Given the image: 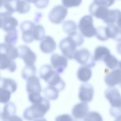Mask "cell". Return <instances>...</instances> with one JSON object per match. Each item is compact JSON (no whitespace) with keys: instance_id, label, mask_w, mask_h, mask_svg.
<instances>
[{"instance_id":"cell-1","label":"cell","mask_w":121,"mask_h":121,"mask_svg":"<svg viewBox=\"0 0 121 121\" xmlns=\"http://www.w3.org/2000/svg\"><path fill=\"white\" fill-rule=\"evenodd\" d=\"M84 41L82 35L77 32L62 39L60 42L59 48L63 56L68 59L71 60L74 59L77 47L81 46Z\"/></svg>"},{"instance_id":"cell-2","label":"cell","mask_w":121,"mask_h":121,"mask_svg":"<svg viewBox=\"0 0 121 121\" xmlns=\"http://www.w3.org/2000/svg\"><path fill=\"white\" fill-rule=\"evenodd\" d=\"M50 108V104L49 100L43 97L40 101L32 104L24 110L23 118L28 121L42 118Z\"/></svg>"},{"instance_id":"cell-3","label":"cell","mask_w":121,"mask_h":121,"mask_svg":"<svg viewBox=\"0 0 121 121\" xmlns=\"http://www.w3.org/2000/svg\"><path fill=\"white\" fill-rule=\"evenodd\" d=\"M104 96L111 104L109 112L116 117L121 114V95L115 87H109L104 92Z\"/></svg>"},{"instance_id":"cell-4","label":"cell","mask_w":121,"mask_h":121,"mask_svg":"<svg viewBox=\"0 0 121 121\" xmlns=\"http://www.w3.org/2000/svg\"><path fill=\"white\" fill-rule=\"evenodd\" d=\"M78 28L82 36L86 38H91L95 36L96 34V28L94 26L91 15L82 17L78 22Z\"/></svg>"},{"instance_id":"cell-5","label":"cell","mask_w":121,"mask_h":121,"mask_svg":"<svg viewBox=\"0 0 121 121\" xmlns=\"http://www.w3.org/2000/svg\"><path fill=\"white\" fill-rule=\"evenodd\" d=\"M2 7L11 14L15 12L19 14H26L31 9L30 4L25 0H11L1 5V8Z\"/></svg>"},{"instance_id":"cell-6","label":"cell","mask_w":121,"mask_h":121,"mask_svg":"<svg viewBox=\"0 0 121 121\" xmlns=\"http://www.w3.org/2000/svg\"><path fill=\"white\" fill-rule=\"evenodd\" d=\"M74 59L79 64L89 68L95 65V61L90 51L86 48H81L77 50L75 53Z\"/></svg>"},{"instance_id":"cell-7","label":"cell","mask_w":121,"mask_h":121,"mask_svg":"<svg viewBox=\"0 0 121 121\" xmlns=\"http://www.w3.org/2000/svg\"><path fill=\"white\" fill-rule=\"evenodd\" d=\"M0 28L4 31L9 32L16 30L18 26L17 20L12 14L5 11L0 14Z\"/></svg>"},{"instance_id":"cell-8","label":"cell","mask_w":121,"mask_h":121,"mask_svg":"<svg viewBox=\"0 0 121 121\" xmlns=\"http://www.w3.org/2000/svg\"><path fill=\"white\" fill-rule=\"evenodd\" d=\"M36 25L32 21L26 20L20 24L22 31V39L26 43H29L35 40V32Z\"/></svg>"},{"instance_id":"cell-9","label":"cell","mask_w":121,"mask_h":121,"mask_svg":"<svg viewBox=\"0 0 121 121\" xmlns=\"http://www.w3.org/2000/svg\"><path fill=\"white\" fill-rule=\"evenodd\" d=\"M68 14V9L63 5H59L54 6L48 15L49 20L55 24H60Z\"/></svg>"},{"instance_id":"cell-10","label":"cell","mask_w":121,"mask_h":121,"mask_svg":"<svg viewBox=\"0 0 121 121\" xmlns=\"http://www.w3.org/2000/svg\"><path fill=\"white\" fill-rule=\"evenodd\" d=\"M18 57L22 59L26 66L34 65L36 60L35 53L27 46L22 45L17 47Z\"/></svg>"},{"instance_id":"cell-11","label":"cell","mask_w":121,"mask_h":121,"mask_svg":"<svg viewBox=\"0 0 121 121\" xmlns=\"http://www.w3.org/2000/svg\"><path fill=\"white\" fill-rule=\"evenodd\" d=\"M89 112V107L86 103H79L72 108L71 114L73 121H84V119Z\"/></svg>"},{"instance_id":"cell-12","label":"cell","mask_w":121,"mask_h":121,"mask_svg":"<svg viewBox=\"0 0 121 121\" xmlns=\"http://www.w3.org/2000/svg\"><path fill=\"white\" fill-rule=\"evenodd\" d=\"M52 67L58 73H63L68 66V59L63 55L54 53L50 58Z\"/></svg>"},{"instance_id":"cell-13","label":"cell","mask_w":121,"mask_h":121,"mask_svg":"<svg viewBox=\"0 0 121 121\" xmlns=\"http://www.w3.org/2000/svg\"><path fill=\"white\" fill-rule=\"evenodd\" d=\"M94 89L92 86L87 83H84L80 86L78 96L82 102L89 103L92 101L94 97Z\"/></svg>"},{"instance_id":"cell-14","label":"cell","mask_w":121,"mask_h":121,"mask_svg":"<svg viewBox=\"0 0 121 121\" xmlns=\"http://www.w3.org/2000/svg\"><path fill=\"white\" fill-rule=\"evenodd\" d=\"M109 10L108 8L93 2L89 7V11L92 16L103 21L107 17Z\"/></svg>"},{"instance_id":"cell-15","label":"cell","mask_w":121,"mask_h":121,"mask_svg":"<svg viewBox=\"0 0 121 121\" xmlns=\"http://www.w3.org/2000/svg\"><path fill=\"white\" fill-rule=\"evenodd\" d=\"M105 84L109 87H114L121 83V69H115L107 74L104 78Z\"/></svg>"},{"instance_id":"cell-16","label":"cell","mask_w":121,"mask_h":121,"mask_svg":"<svg viewBox=\"0 0 121 121\" xmlns=\"http://www.w3.org/2000/svg\"><path fill=\"white\" fill-rule=\"evenodd\" d=\"M40 49L43 53H51L56 49V42L51 36H46L40 42Z\"/></svg>"},{"instance_id":"cell-17","label":"cell","mask_w":121,"mask_h":121,"mask_svg":"<svg viewBox=\"0 0 121 121\" xmlns=\"http://www.w3.org/2000/svg\"><path fill=\"white\" fill-rule=\"evenodd\" d=\"M0 54H3L14 60L18 57V52L17 48L14 45H9L5 43H1L0 46Z\"/></svg>"},{"instance_id":"cell-18","label":"cell","mask_w":121,"mask_h":121,"mask_svg":"<svg viewBox=\"0 0 121 121\" xmlns=\"http://www.w3.org/2000/svg\"><path fill=\"white\" fill-rule=\"evenodd\" d=\"M26 90L28 94L40 93L42 92V87L39 78L36 76H32L26 80Z\"/></svg>"},{"instance_id":"cell-19","label":"cell","mask_w":121,"mask_h":121,"mask_svg":"<svg viewBox=\"0 0 121 121\" xmlns=\"http://www.w3.org/2000/svg\"><path fill=\"white\" fill-rule=\"evenodd\" d=\"M16 107L15 104L11 102L6 104L4 106L0 114L1 121H8L12 116L16 115Z\"/></svg>"},{"instance_id":"cell-20","label":"cell","mask_w":121,"mask_h":121,"mask_svg":"<svg viewBox=\"0 0 121 121\" xmlns=\"http://www.w3.org/2000/svg\"><path fill=\"white\" fill-rule=\"evenodd\" d=\"M0 68L1 70L7 69L10 72H13L17 69V64L14 60L0 54Z\"/></svg>"},{"instance_id":"cell-21","label":"cell","mask_w":121,"mask_h":121,"mask_svg":"<svg viewBox=\"0 0 121 121\" xmlns=\"http://www.w3.org/2000/svg\"><path fill=\"white\" fill-rule=\"evenodd\" d=\"M105 31L108 39H112L117 41H121V28L117 25H107L105 26Z\"/></svg>"},{"instance_id":"cell-22","label":"cell","mask_w":121,"mask_h":121,"mask_svg":"<svg viewBox=\"0 0 121 121\" xmlns=\"http://www.w3.org/2000/svg\"><path fill=\"white\" fill-rule=\"evenodd\" d=\"M92 71L91 68L82 66L79 67L77 72V77L79 80L86 83L89 81L92 77Z\"/></svg>"},{"instance_id":"cell-23","label":"cell","mask_w":121,"mask_h":121,"mask_svg":"<svg viewBox=\"0 0 121 121\" xmlns=\"http://www.w3.org/2000/svg\"><path fill=\"white\" fill-rule=\"evenodd\" d=\"M111 54L110 50L104 46H97L94 52L93 59L95 61H104V59Z\"/></svg>"},{"instance_id":"cell-24","label":"cell","mask_w":121,"mask_h":121,"mask_svg":"<svg viewBox=\"0 0 121 121\" xmlns=\"http://www.w3.org/2000/svg\"><path fill=\"white\" fill-rule=\"evenodd\" d=\"M56 71L48 64H44L41 67L39 70L40 78L46 83L54 75Z\"/></svg>"},{"instance_id":"cell-25","label":"cell","mask_w":121,"mask_h":121,"mask_svg":"<svg viewBox=\"0 0 121 121\" xmlns=\"http://www.w3.org/2000/svg\"><path fill=\"white\" fill-rule=\"evenodd\" d=\"M17 83L14 79L10 78H1L0 88L6 89L13 93L17 90Z\"/></svg>"},{"instance_id":"cell-26","label":"cell","mask_w":121,"mask_h":121,"mask_svg":"<svg viewBox=\"0 0 121 121\" xmlns=\"http://www.w3.org/2000/svg\"><path fill=\"white\" fill-rule=\"evenodd\" d=\"M121 14V11L118 9H113L109 10L108 14L106 18L103 21L107 25H114Z\"/></svg>"},{"instance_id":"cell-27","label":"cell","mask_w":121,"mask_h":121,"mask_svg":"<svg viewBox=\"0 0 121 121\" xmlns=\"http://www.w3.org/2000/svg\"><path fill=\"white\" fill-rule=\"evenodd\" d=\"M59 91L55 87L48 85L43 90L45 97L50 100H55L59 96Z\"/></svg>"},{"instance_id":"cell-28","label":"cell","mask_w":121,"mask_h":121,"mask_svg":"<svg viewBox=\"0 0 121 121\" xmlns=\"http://www.w3.org/2000/svg\"><path fill=\"white\" fill-rule=\"evenodd\" d=\"M63 30L68 35H72L77 33V26L76 23L71 20L65 21L62 25Z\"/></svg>"},{"instance_id":"cell-29","label":"cell","mask_w":121,"mask_h":121,"mask_svg":"<svg viewBox=\"0 0 121 121\" xmlns=\"http://www.w3.org/2000/svg\"><path fill=\"white\" fill-rule=\"evenodd\" d=\"M18 38V32L16 29L7 32L4 37V42L6 44L14 46L17 43Z\"/></svg>"},{"instance_id":"cell-30","label":"cell","mask_w":121,"mask_h":121,"mask_svg":"<svg viewBox=\"0 0 121 121\" xmlns=\"http://www.w3.org/2000/svg\"><path fill=\"white\" fill-rule=\"evenodd\" d=\"M36 68L34 65L26 66L22 70L21 77L25 80H27L29 78L36 76Z\"/></svg>"},{"instance_id":"cell-31","label":"cell","mask_w":121,"mask_h":121,"mask_svg":"<svg viewBox=\"0 0 121 121\" xmlns=\"http://www.w3.org/2000/svg\"><path fill=\"white\" fill-rule=\"evenodd\" d=\"M106 66L111 69H115L119 66V61L116 57L111 53L109 54L103 61Z\"/></svg>"},{"instance_id":"cell-32","label":"cell","mask_w":121,"mask_h":121,"mask_svg":"<svg viewBox=\"0 0 121 121\" xmlns=\"http://www.w3.org/2000/svg\"><path fill=\"white\" fill-rule=\"evenodd\" d=\"M84 121H103L102 115L95 111L89 112L86 115Z\"/></svg>"},{"instance_id":"cell-33","label":"cell","mask_w":121,"mask_h":121,"mask_svg":"<svg viewBox=\"0 0 121 121\" xmlns=\"http://www.w3.org/2000/svg\"><path fill=\"white\" fill-rule=\"evenodd\" d=\"M12 93L9 91L0 88V102L1 104H7L9 102Z\"/></svg>"},{"instance_id":"cell-34","label":"cell","mask_w":121,"mask_h":121,"mask_svg":"<svg viewBox=\"0 0 121 121\" xmlns=\"http://www.w3.org/2000/svg\"><path fill=\"white\" fill-rule=\"evenodd\" d=\"M96 37L100 41H105L108 40L105 31V26H100L96 28Z\"/></svg>"},{"instance_id":"cell-35","label":"cell","mask_w":121,"mask_h":121,"mask_svg":"<svg viewBox=\"0 0 121 121\" xmlns=\"http://www.w3.org/2000/svg\"><path fill=\"white\" fill-rule=\"evenodd\" d=\"M63 5L66 8L77 7L79 6L82 0H61Z\"/></svg>"},{"instance_id":"cell-36","label":"cell","mask_w":121,"mask_h":121,"mask_svg":"<svg viewBox=\"0 0 121 121\" xmlns=\"http://www.w3.org/2000/svg\"><path fill=\"white\" fill-rule=\"evenodd\" d=\"M28 100L32 104H35L40 101L43 98L41 95V93L35 92L28 94Z\"/></svg>"},{"instance_id":"cell-37","label":"cell","mask_w":121,"mask_h":121,"mask_svg":"<svg viewBox=\"0 0 121 121\" xmlns=\"http://www.w3.org/2000/svg\"><path fill=\"white\" fill-rule=\"evenodd\" d=\"M115 1V0H94V2L108 8L112 5Z\"/></svg>"},{"instance_id":"cell-38","label":"cell","mask_w":121,"mask_h":121,"mask_svg":"<svg viewBox=\"0 0 121 121\" xmlns=\"http://www.w3.org/2000/svg\"><path fill=\"white\" fill-rule=\"evenodd\" d=\"M49 3V0H37L34 4L37 8L44 9L47 7Z\"/></svg>"},{"instance_id":"cell-39","label":"cell","mask_w":121,"mask_h":121,"mask_svg":"<svg viewBox=\"0 0 121 121\" xmlns=\"http://www.w3.org/2000/svg\"><path fill=\"white\" fill-rule=\"evenodd\" d=\"M55 121H73L72 117L68 114H63L58 116Z\"/></svg>"},{"instance_id":"cell-40","label":"cell","mask_w":121,"mask_h":121,"mask_svg":"<svg viewBox=\"0 0 121 121\" xmlns=\"http://www.w3.org/2000/svg\"><path fill=\"white\" fill-rule=\"evenodd\" d=\"M8 121H23V120L20 117L15 115L11 116L9 119Z\"/></svg>"},{"instance_id":"cell-41","label":"cell","mask_w":121,"mask_h":121,"mask_svg":"<svg viewBox=\"0 0 121 121\" xmlns=\"http://www.w3.org/2000/svg\"><path fill=\"white\" fill-rule=\"evenodd\" d=\"M116 25L120 28H121V14H120L116 22Z\"/></svg>"},{"instance_id":"cell-42","label":"cell","mask_w":121,"mask_h":121,"mask_svg":"<svg viewBox=\"0 0 121 121\" xmlns=\"http://www.w3.org/2000/svg\"><path fill=\"white\" fill-rule=\"evenodd\" d=\"M116 49L117 52L121 55V42H120L117 45Z\"/></svg>"},{"instance_id":"cell-43","label":"cell","mask_w":121,"mask_h":121,"mask_svg":"<svg viewBox=\"0 0 121 121\" xmlns=\"http://www.w3.org/2000/svg\"><path fill=\"white\" fill-rule=\"evenodd\" d=\"M114 121H121V114L117 116Z\"/></svg>"},{"instance_id":"cell-44","label":"cell","mask_w":121,"mask_h":121,"mask_svg":"<svg viewBox=\"0 0 121 121\" xmlns=\"http://www.w3.org/2000/svg\"><path fill=\"white\" fill-rule=\"evenodd\" d=\"M28 3H35L36 2V1L37 0H25Z\"/></svg>"},{"instance_id":"cell-45","label":"cell","mask_w":121,"mask_h":121,"mask_svg":"<svg viewBox=\"0 0 121 121\" xmlns=\"http://www.w3.org/2000/svg\"><path fill=\"white\" fill-rule=\"evenodd\" d=\"M11 0H1V5L4 4V3L8 2L9 1H10Z\"/></svg>"},{"instance_id":"cell-46","label":"cell","mask_w":121,"mask_h":121,"mask_svg":"<svg viewBox=\"0 0 121 121\" xmlns=\"http://www.w3.org/2000/svg\"><path fill=\"white\" fill-rule=\"evenodd\" d=\"M34 121H47V120L44 119V118H40V119H36L35 120H34Z\"/></svg>"},{"instance_id":"cell-47","label":"cell","mask_w":121,"mask_h":121,"mask_svg":"<svg viewBox=\"0 0 121 121\" xmlns=\"http://www.w3.org/2000/svg\"><path fill=\"white\" fill-rule=\"evenodd\" d=\"M119 69H121V60L119 61Z\"/></svg>"},{"instance_id":"cell-48","label":"cell","mask_w":121,"mask_h":121,"mask_svg":"<svg viewBox=\"0 0 121 121\" xmlns=\"http://www.w3.org/2000/svg\"><path fill=\"white\" fill-rule=\"evenodd\" d=\"M120 87H121V83L120 84Z\"/></svg>"}]
</instances>
